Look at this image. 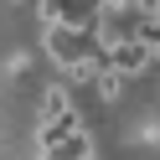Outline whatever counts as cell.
<instances>
[{
	"label": "cell",
	"mask_w": 160,
	"mask_h": 160,
	"mask_svg": "<svg viewBox=\"0 0 160 160\" xmlns=\"http://www.w3.org/2000/svg\"><path fill=\"white\" fill-rule=\"evenodd\" d=\"M42 42H47V57H52L62 72H78V67L93 57L88 52V47H93V31H78V26H47Z\"/></svg>",
	"instance_id": "obj_1"
},
{
	"label": "cell",
	"mask_w": 160,
	"mask_h": 160,
	"mask_svg": "<svg viewBox=\"0 0 160 160\" xmlns=\"http://www.w3.org/2000/svg\"><path fill=\"white\" fill-rule=\"evenodd\" d=\"M103 57H108V67H114L119 78H139V72H145V67H150V57H155V52H150V47H145V42H139V36H134V42H124V47H114V52H103Z\"/></svg>",
	"instance_id": "obj_2"
},
{
	"label": "cell",
	"mask_w": 160,
	"mask_h": 160,
	"mask_svg": "<svg viewBox=\"0 0 160 160\" xmlns=\"http://www.w3.org/2000/svg\"><path fill=\"white\" fill-rule=\"evenodd\" d=\"M72 134H83L78 108H72V114H62V119H52V124H36V145H42V155H52V150H57V145H67Z\"/></svg>",
	"instance_id": "obj_3"
},
{
	"label": "cell",
	"mask_w": 160,
	"mask_h": 160,
	"mask_svg": "<svg viewBox=\"0 0 160 160\" xmlns=\"http://www.w3.org/2000/svg\"><path fill=\"white\" fill-rule=\"evenodd\" d=\"M62 114H72V98H67L62 83H47V93H42V124H52V119H62Z\"/></svg>",
	"instance_id": "obj_4"
},
{
	"label": "cell",
	"mask_w": 160,
	"mask_h": 160,
	"mask_svg": "<svg viewBox=\"0 0 160 160\" xmlns=\"http://www.w3.org/2000/svg\"><path fill=\"white\" fill-rule=\"evenodd\" d=\"M93 88H98V98H103V103H114V98H119V93H124V88H129V78H119L114 67H103Z\"/></svg>",
	"instance_id": "obj_5"
},
{
	"label": "cell",
	"mask_w": 160,
	"mask_h": 160,
	"mask_svg": "<svg viewBox=\"0 0 160 160\" xmlns=\"http://www.w3.org/2000/svg\"><path fill=\"white\" fill-rule=\"evenodd\" d=\"M139 42H145L150 52L160 57V16H145V31H139Z\"/></svg>",
	"instance_id": "obj_6"
}]
</instances>
